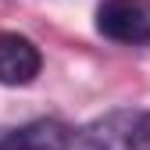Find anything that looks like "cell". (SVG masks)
<instances>
[{
	"label": "cell",
	"mask_w": 150,
	"mask_h": 150,
	"mask_svg": "<svg viewBox=\"0 0 150 150\" xmlns=\"http://www.w3.org/2000/svg\"><path fill=\"white\" fill-rule=\"evenodd\" d=\"M64 150H150V111L118 107L71 129Z\"/></svg>",
	"instance_id": "1"
},
{
	"label": "cell",
	"mask_w": 150,
	"mask_h": 150,
	"mask_svg": "<svg viewBox=\"0 0 150 150\" xmlns=\"http://www.w3.org/2000/svg\"><path fill=\"white\" fill-rule=\"evenodd\" d=\"M97 32L115 43H150V0H104L97 7Z\"/></svg>",
	"instance_id": "2"
},
{
	"label": "cell",
	"mask_w": 150,
	"mask_h": 150,
	"mask_svg": "<svg viewBox=\"0 0 150 150\" xmlns=\"http://www.w3.org/2000/svg\"><path fill=\"white\" fill-rule=\"evenodd\" d=\"M43 68V54L22 32H0V86H29Z\"/></svg>",
	"instance_id": "3"
},
{
	"label": "cell",
	"mask_w": 150,
	"mask_h": 150,
	"mask_svg": "<svg viewBox=\"0 0 150 150\" xmlns=\"http://www.w3.org/2000/svg\"><path fill=\"white\" fill-rule=\"evenodd\" d=\"M71 129L57 118H36L18 129H0V150H64Z\"/></svg>",
	"instance_id": "4"
}]
</instances>
